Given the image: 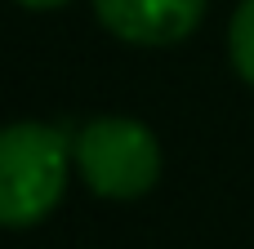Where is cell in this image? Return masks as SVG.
<instances>
[{
	"mask_svg": "<svg viewBox=\"0 0 254 249\" xmlns=\"http://www.w3.org/2000/svg\"><path fill=\"white\" fill-rule=\"evenodd\" d=\"M94 13L116 40L161 49L188 40L201 27L205 0H94Z\"/></svg>",
	"mask_w": 254,
	"mask_h": 249,
	"instance_id": "obj_3",
	"label": "cell"
},
{
	"mask_svg": "<svg viewBox=\"0 0 254 249\" xmlns=\"http://www.w3.org/2000/svg\"><path fill=\"white\" fill-rule=\"evenodd\" d=\"M22 9H63L67 0H18Z\"/></svg>",
	"mask_w": 254,
	"mask_h": 249,
	"instance_id": "obj_5",
	"label": "cell"
},
{
	"mask_svg": "<svg viewBox=\"0 0 254 249\" xmlns=\"http://www.w3.org/2000/svg\"><path fill=\"white\" fill-rule=\"evenodd\" d=\"M228 53H232V67L237 76L254 85V0H241L237 13H232V27H228Z\"/></svg>",
	"mask_w": 254,
	"mask_h": 249,
	"instance_id": "obj_4",
	"label": "cell"
},
{
	"mask_svg": "<svg viewBox=\"0 0 254 249\" xmlns=\"http://www.w3.org/2000/svg\"><path fill=\"white\" fill-rule=\"evenodd\" d=\"M76 169L94 196L107 200H134L156 187L161 178V143L147 125L129 116H103L89 120L76 134Z\"/></svg>",
	"mask_w": 254,
	"mask_h": 249,
	"instance_id": "obj_2",
	"label": "cell"
},
{
	"mask_svg": "<svg viewBox=\"0 0 254 249\" xmlns=\"http://www.w3.org/2000/svg\"><path fill=\"white\" fill-rule=\"evenodd\" d=\"M67 187V138L54 125L18 120L0 129V227L45 223Z\"/></svg>",
	"mask_w": 254,
	"mask_h": 249,
	"instance_id": "obj_1",
	"label": "cell"
}]
</instances>
